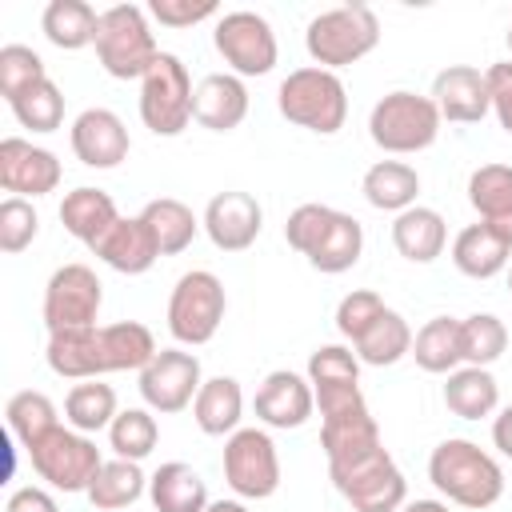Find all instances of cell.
<instances>
[{"label": "cell", "mask_w": 512, "mask_h": 512, "mask_svg": "<svg viewBox=\"0 0 512 512\" xmlns=\"http://www.w3.org/2000/svg\"><path fill=\"white\" fill-rule=\"evenodd\" d=\"M140 216H144V224L152 228L160 256H176V252H184V248L196 240V232L204 228V224L192 216V208H188L184 200H176V196L148 200Z\"/></svg>", "instance_id": "34"}, {"label": "cell", "mask_w": 512, "mask_h": 512, "mask_svg": "<svg viewBox=\"0 0 512 512\" xmlns=\"http://www.w3.org/2000/svg\"><path fill=\"white\" fill-rule=\"evenodd\" d=\"M440 108L432 104V96L396 88L388 96H380L368 112V136L376 148L392 152V156H408V152H424L436 144L440 136Z\"/></svg>", "instance_id": "7"}, {"label": "cell", "mask_w": 512, "mask_h": 512, "mask_svg": "<svg viewBox=\"0 0 512 512\" xmlns=\"http://www.w3.org/2000/svg\"><path fill=\"white\" fill-rule=\"evenodd\" d=\"M96 60L112 80H144V72L156 64L160 48L148 28V16L140 4H112L100 12L96 24Z\"/></svg>", "instance_id": "6"}, {"label": "cell", "mask_w": 512, "mask_h": 512, "mask_svg": "<svg viewBox=\"0 0 512 512\" xmlns=\"http://www.w3.org/2000/svg\"><path fill=\"white\" fill-rule=\"evenodd\" d=\"M204 232L220 252H244L264 228V208L252 192H216L204 208Z\"/></svg>", "instance_id": "18"}, {"label": "cell", "mask_w": 512, "mask_h": 512, "mask_svg": "<svg viewBox=\"0 0 512 512\" xmlns=\"http://www.w3.org/2000/svg\"><path fill=\"white\" fill-rule=\"evenodd\" d=\"M96 24H100V12L84 0H52L40 16L48 44H56L60 52H80L96 44Z\"/></svg>", "instance_id": "31"}, {"label": "cell", "mask_w": 512, "mask_h": 512, "mask_svg": "<svg viewBox=\"0 0 512 512\" xmlns=\"http://www.w3.org/2000/svg\"><path fill=\"white\" fill-rule=\"evenodd\" d=\"M144 488H148V476L140 472V464L116 456V460H104V468L96 472V480L84 496L96 512H124L144 496Z\"/></svg>", "instance_id": "33"}, {"label": "cell", "mask_w": 512, "mask_h": 512, "mask_svg": "<svg viewBox=\"0 0 512 512\" xmlns=\"http://www.w3.org/2000/svg\"><path fill=\"white\" fill-rule=\"evenodd\" d=\"M4 420H8V432L20 440V448L28 452L32 444H40L60 420H56V404L36 392V388H24V392H12L8 404H4Z\"/></svg>", "instance_id": "37"}, {"label": "cell", "mask_w": 512, "mask_h": 512, "mask_svg": "<svg viewBox=\"0 0 512 512\" xmlns=\"http://www.w3.org/2000/svg\"><path fill=\"white\" fill-rule=\"evenodd\" d=\"M204 512H248V504L244 500H212Z\"/></svg>", "instance_id": "50"}, {"label": "cell", "mask_w": 512, "mask_h": 512, "mask_svg": "<svg viewBox=\"0 0 512 512\" xmlns=\"http://www.w3.org/2000/svg\"><path fill=\"white\" fill-rule=\"evenodd\" d=\"M444 404L452 416L460 420H484L496 412L500 404V384L488 368H472V364H460L456 372H448L444 380Z\"/></svg>", "instance_id": "30"}, {"label": "cell", "mask_w": 512, "mask_h": 512, "mask_svg": "<svg viewBox=\"0 0 512 512\" xmlns=\"http://www.w3.org/2000/svg\"><path fill=\"white\" fill-rule=\"evenodd\" d=\"M212 44L224 56V64L232 68V76H240V80L244 76H268L276 68V56H280L272 24L260 12H248V8L216 16Z\"/></svg>", "instance_id": "12"}, {"label": "cell", "mask_w": 512, "mask_h": 512, "mask_svg": "<svg viewBox=\"0 0 512 512\" xmlns=\"http://www.w3.org/2000/svg\"><path fill=\"white\" fill-rule=\"evenodd\" d=\"M428 480L436 484V492L448 504H460L472 512L492 508L504 496V468L496 464V456H488L480 444H472L464 436H448L432 448Z\"/></svg>", "instance_id": "3"}, {"label": "cell", "mask_w": 512, "mask_h": 512, "mask_svg": "<svg viewBox=\"0 0 512 512\" xmlns=\"http://www.w3.org/2000/svg\"><path fill=\"white\" fill-rule=\"evenodd\" d=\"M8 108L20 120V128H32V132H56L64 124V92L52 80L32 84L16 100H8Z\"/></svg>", "instance_id": "41"}, {"label": "cell", "mask_w": 512, "mask_h": 512, "mask_svg": "<svg viewBox=\"0 0 512 512\" xmlns=\"http://www.w3.org/2000/svg\"><path fill=\"white\" fill-rule=\"evenodd\" d=\"M428 96L440 108V120H448V124H480L492 112L488 76L472 64H448L444 72H436Z\"/></svg>", "instance_id": "20"}, {"label": "cell", "mask_w": 512, "mask_h": 512, "mask_svg": "<svg viewBox=\"0 0 512 512\" xmlns=\"http://www.w3.org/2000/svg\"><path fill=\"white\" fill-rule=\"evenodd\" d=\"M104 304V284L88 264H60L44 284V328L72 332L92 328Z\"/></svg>", "instance_id": "13"}, {"label": "cell", "mask_w": 512, "mask_h": 512, "mask_svg": "<svg viewBox=\"0 0 512 512\" xmlns=\"http://www.w3.org/2000/svg\"><path fill=\"white\" fill-rule=\"evenodd\" d=\"M336 492L352 504V512H400L408 504V484L388 448H376L360 460L328 468Z\"/></svg>", "instance_id": "11"}, {"label": "cell", "mask_w": 512, "mask_h": 512, "mask_svg": "<svg viewBox=\"0 0 512 512\" xmlns=\"http://www.w3.org/2000/svg\"><path fill=\"white\" fill-rule=\"evenodd\" d=\"M224 312H228V296L220 276L208 268H192L176 280L168 296V332L176 344L200 348L216 336V328L224 324Z\"/></svg>", "instance_id": "8"}, {"label": "cell", "mask_w": 512, "mask_h": 512, "mask_svg": "<svg viewBox=\"0 0 512 512\" xmlns=\"http://www.w3.org/2000/svg\"><path fill=\"white\" fill-rule=\"evenodd\" d=\"M276 108L288 124L308 128L316 136H332L348 120V88L336 72L308 64V68H296L280 80Z\"/></svg>", "instance_id": "4"}, {"label": "cell", "mask_w": 512, "mask_h": 512, "mask_svg": "<svg viewBox=\"0 0 512 512\" xmlns=\"http://www.w3.org/2000/svg\"><path fill=\"white\" fill-rule=\"evenodd\" d=\"M92 256H100L112 272L140 276V272H148V268L160 260V248H156V236H152V228L144 224V216H120V220L92 244Z\"/></svg>", "instance_id": "21"}, {"label": "cell", "mask_w": 512, "mask_h": 512, "mask_svg": "<svg viewBox=\"0 0 512 512\" xmlns=\"http://www.w3.org/2000/svg\"><path fill=\"white\" fill-rule=\"evenodd\" d=\"M244 416V392L236 376H212L192 400V420L204 436H232Z\"/></svg>", "instance_id": "28"}, {"label": "cell", "mask_w": 512, "mask_h": 512, "mask_svg": "<svg viewBox=\"0 0 512 512\" xmlns=\"http://www.w3.org/2000/svg\"><path fill=\"white\" fill-rule=\"evenodd\" d=\"M148 12L164 24V28H192L208 16H216V0H152Z\"/></svg>", "instance_id": "45"}, {"label": "cell", "mask_w": 512, "mask_h": 512, "mask_svg": "<svg viewBox=\"0 0 512 512\" xmlns=\"http://www.w3.org/2000/svg\"><path fill=\"white\" fill-rule=\"evenodd\" d=\"M60 160L56 152L32 144V140H20V136H8L0 140V184L4 192L12 196H48L60 188Z\"/></svg>", "instance_id": "16"}, {"label": "cell", "mask_w": 512, "mask_h": 512, "mask_svg": "<svg viewBox=\"0 0 512 512\" xmlns=\"http://www.w3.org/2000/svg\"><path fill=\"white\" fill-rule=\"evenodd\" d=\"M116 412H120L116 408V388L100 384V380H80L64 396V420H68V428H76L84 436L108 428L116 420Z\"/></svg>", "instance_id": "36"}, {"label": "cell", "mask_w": 512, "mask_h": 512, "mask_svg": "<svg viewBox=\"0 0 512 512\" xmlns=\"http://www.w3.org/2000/svg\"><path fill=\"white\" fill-rule=\"evenodd\" d=\"M412 356L424 372L432 376H448L464 364V348H460V320L456 316H432L428 324H420V332L412 336Z\"/></svg>", "instance_id": "32"}, {"label": "cell", "mask_w": 512, "mask_h": 512, "mask_svg": "<svg viewBox=\"0 0 512 512\" xmlns=\"http://www.w3.org/2000/svg\"><path fill=\"white\" fill-rule=\"evenodd\" d=\"M288 248H296L316 272L340 276L348 272L364 252V228L356 216L328 208V204H300L292 208L284 224Z\"/></svg>", "instance_id": "2"}, {"label": "cell", "mask_w": 512, "mask_h": 512, "mask_svg": "<svg viewBox=\"0 0 512 512\" xmlns=\"http://www.w3.org/2000/svg\"><path fill=\"white\" fill-rule=\"evenodd\" d=\"M400 512H452L448 500H408Z\"/></svg>", "instance_id": "49"}, {"label": "cell", "mask_w": 512, "mask_h": 512, "mask_svg": "<svg viewBox=\"0 0 512 512\" xmlns=\"http://www.w3.org/2000/svg\"><path fill=\"white\" fill-rule=\"evenodd\" d=\"M352 348H356V360H360V364L388 368V364L412 356V328H408V320H404L396 308H384V316H380Z\"/></svg>", "instance_id": "35"}, {"label": "cell", "mask_w": 512, "mask_h": 512, "mask_svg": "<svg viewBox=\"0 0 512 512\" xmlns=\"http://www.w3.org/2000/svg\"><path fill=\"white\" fill-rule=\"evenodd\" d=\"M460 348H464V364L472 368H488L504 356L508 348V328L500 316L492 312H472L460 320Z\"/></svg>", "instance_id": "38"}, {"label": "cell", "mask_w": 512, "mask_h": 512, "mask_svg": "<svg viewBox=\"0 0 512 512\" xmlns=\"http://www.w3.org/2000/svg\"><path fill=\"white\" fill-rule=\"evenodd\" d=\"M72 152L84 168H120L128 160V128L124 120L112 112V108H84L76 120H72Z\"/></svg>", "instance_id": "17"}, {"label": "cell", "mask_w": 512, "mask_h": 512, "mask_svg": "<svg viewBox=\"0 0 512 512\" xmlns=\"http://www.w3.org/2000/svg\"><path fill=\"white\" fill-rule=\"evenodd\" d=\"M508 48H512V28H508Z\"/></svg>", "instance_id": "52"}, {"label": "cell", "mask_w": 512, "mask_h": 512, "mask_svg": "<svg viewBox=\"0 0 512 512\" xmlns=\"http://www.w3.org/2000/svg\"><path fill=\"white\" fill-rule=\"evenodd\" d=\"M248 116V88L232 72H208L192 96V120L208 132H232Z\"/></svg>", "instance_id": "22"}, {"label": "cell", "mask_w": 512, "mask_h": 512, "mask_svg": "<svg viewBox=\"0 0 512 512\" xmlns=\"http://www.w3.org/2000/svg\"><path fill=\"white\" fill-rule=\"evenodd\" d=\"M360 192H364V200H368L372 208L400 216V212H408V208L416 204V196H420V176H416V168L404 164V160H376V164L364 172Z\"/></svg>", "instance_id": "29"}, {"label": "cell", "mask_w": 512, "mask_h": 512, "mask_svg": "<svg viewBox=\"0 0 512 512\" xmlns=\"http://www.w3.org/2000/svg\"><path fill=\"white\" fill-rule=\"evenodd\" d=\"M380 44V20L368 4H336L308 20L304 48L316 68H348Z\"/></svg>", "instance_id": "5"}, {"label": "cell", "mask_w": 512, "mask_h": 512, "mask_svg": "<svg viewBox=\"0 0 512 512\" xmlns=\"http://www.w3.org/2000/svg\"><path fill=\"white\" fill-rule=\"evenodd\" d=\"M392 244L404 260L412 264H432L444 244H448V224L436 208H424V204H412L408 212H400L392 220Z\"/></svg>", "instance_id": "26"}, {"label": "cell", "mask_w": 512, "mask_h": 512, "mask_svg": "<svg viewBox=\"0 0 512 512\" xmlns=\"http://www.w3.org/2000/svg\"><path fill=\"white\" fill-rule=\"evenodd\" d=\"M204 376H200V356L196 352H184V348H160L148 368L140 372V396L152 412H184L196 392H200Z\"/></svg>", "instance_id": "15"}, {"label": "cell", "mask_w": 512, "mask_h": 512, "mask_svg": "<svg viewBox=\"0 0 512 512\" xmlns=\"http://www.w3.org/2000/svg\"><path fill=\"white\" fill-rule=\"evenodd\" d=\"M468 204L476 208L480 224H488L512 244V168L508 164H480L468 176Z\"/></svg>", "instance_id": "23"}, {"label": "cell", "mask_w": 512, "mask_h": 512, "mask_svg": "<svg viewBox=\"0 0 512 512\" xmlns=\"http://www.w3.org/2000/svg\"><path fill=\"white\" fill-rule=\"evenodd\" d=\"M36 232H40L36 208H32L24 196H8V200L0 204V252H8V256L24 252V248L36 240Z\"/></svg>", "instance_id": "44"}, {"label": "cell", "mask_w": 512, "mask_h": 512, "mask_svg": "<svg viewBox=\"0 0 512 512\" xmlns=\"http://www.w3.org/2000/svg\"><path fill=\"white\" fill-rule=\"evenodd\" d=\"M4 512H60L56 508V500H52V492H44V488H16L12 496H8V504H4Z\"/></svg>", "instance_id": "47"}, {"label": "cell", "mask_w": 512, "mask_h": 512, "mask_svg": "<svg viewBox=\"0 0 512 512\" xmlns=\"http://www.w3.org/2000/svg\"><path fill=\"white\" fill-rule=\"evenodd\" d=\"M156 352V336L140 320H116L52 332L44 360L64 380H100L108 372H144Z\"/></svg>", "instance_id": "1"}, {"label": "cell", "mask_w": 512, "mask_h": 512, "mask_svg": "<svg viewBox=\"0 0 512 512\" xmlns=\"http://www.w3.org/2000/svg\"><path fill=\"white\" fill-rule=\"evenodd\" d=\"M28 460H32V472L56 492H88L96 472L104 468L96 440L64 424H56L40 444H32Z\"/></svg>", "instance_id": "10"}, {"label": "cell", "mask_w": 512, "mask_h": 512, "mask_svg": "<svg viewBox=\"0 0 512 512\" xmlns=\"http://www.w3.org/2000/svg\"><path fill=\"white\" fill-rule=\"evenodd\" d=\"M508 292H512V268H508Z\"/></svg>", "instance_id": "51"}, {"label": "cell", "mask_w": 512, "mask_h": 512, "mask_svg": "<svg viewBox=\"0 0 512 512\" xmlns=\"http://www.w3.org/2000/svg\"><path fill=\"white\" fill-rule=\"evenodd\" d=\"M40 80H48L40 52H32L28 44H4L0 48V96L4 100H16L20 92H28Z\"/></svg>", "instance_id": "42"}, {"label": "cell", "mask_w": 512, "mask_h": 512, "mask_svg": "<svg viewBox=\"0 0 512 512\" xmlns=\"http://www.w3.org/2000/svg\"><path fill=\"white\" fill-rule=\"evenodd\" d=\"M148 500L156 512H204L212 504L204 476L184 460H168L148 476Z\"/></svg>", "instance_id": "24"}, {"label": "cell", "mask_w": 512, "mask_h": 512, "mask_svg": "<svg viewBox=\"0 0 512 512\" xmlns=\"http://www.w3.org/2000/svg\"><path fill=\"white\" fill-rule=\"evenodd\" d=\"M156 440H160V428H156L152 408H124L108 424V444H112V452L120 460H136L140 464L144 456H152Z\"/></svg>", "instance_id": "39"}, {"label": "cell", "mask_w": 512, "mask_h": 512, "mask_svg": "<svg viewBox=\"0 0 512 512\" xmlns=\"http://www.w3.org/2000/svg\"><path fill=\"white\" fill-rule=\"evenodd\" d=\"M192 76L180 56L160 52L140 80V120L152 136H180L192 124Z\"/></svg>", "instance_id": "9"}, {"label": "cell", "mask_w": 512, "mask_h": 512, "mask_svg": "<svg viewBox=\"0 0 512 512\" xmlns=\"http://www.w3.org/2000/svg\"><path fill=\"white\" fill-rule=\"evenodd\" d=\"M508 252H512V244L500 232H492L488 224H480V220L468 224V228H460L456 240H452V264L468 280H492V276H500L508 268Z\"/></svg>", "instance_id": "27"}, {"label": "cell", "mask_w": 512, "mask_h": 512, "mask_svg": "<svg viewBox=\"0 0 512 512\" xmlns=\"http://www.w3.org/2000/svg\"><path fill=\"white\" fill-rule=\"evenodd\" d=\"M488 100H492V112L500 120V128L512 136V60H500V64H488Z\"/></svg>", "instance_id": "46"}, {"label": "cell", "mask_w": 512, "mask_h": 512, "mask_svg": "<svg viewBox=\"0 0 512 512\" xmlns=\"http://www.w3.org/2000/svg\"><path fill=\"white\" fill-rule=\"evenodd\" d=\"M256 420H264L268 428H300L308 424V416L316 412V392L308 384V376L300 372H288V368H276L260 380L256 388Z\"/></svg>", "instance_id": "19"}, {"label": "cell", "mask_w": 512, "mask_h": 512, "mask_svg": "<svg viewBox=\"0 0 512 512\" xmlns=\"http://www.w3.org/2000/svg\"><path fill=\"white\" fill-rule=\"evenodd\" d=\"M116 220H120L116 200H112L104 188L80 184V188L64 192V200H60V224H64V232L76 236V240L88 244V248H92Z\"/></svg>", "instance_id": "25"}, {"label": "cell", "mask_w": 512, "mask_h": 512, "mask_svg": "<svg viewBox=\"0 0 512 512\" xmlns=\"http://www.w3.org/2000/svg\"><path fill=\"white\" fill-rule=\"evenodd\" d=\"M224 480L240 500H268L280 488V456L264 428H236L224 440Z\"/></svg>", "instance_id": "14"}, {"label": "cell", "mask_w": 512, "mask_h": 512, "mask_svg": "<svg viewBox=\"0 0 512 512\" xmlns=\"http://www.w3.org/2000/svg\"><path fill=\"white\" fill-rule=\"evenodd\" d=\"M384 296L380 292H372V288H352L340 304H336V332L344 336V340H360L380 316H384Z\"/></svg>", "instance_id": "43"}, {"label": "cell", "mask_w": 512, "mask_h": 512, "mask_svg": "<svg viewBox=\"0 0 512 512\" xmlns=\"http://www.w3.org/2000/svg\"><path fill=\"white\" fill-rule=\"evenodd\" d=\"M492 444L500 448V456H508V460H512V404H508V408H500V416L492 420Z\"/></svg>", "instance_id": "48"}, {"label": "cell", "mask_w": 512, "mask_h": 512, "mask_svg": "<svg viewBox=\"0 0 512 512\" xmlns=\"http://www.w3.org/2000/svg\"><path fill=\"white\" fill-rule=\"evenodd\" d=\"M308 384L312 392H340V388H360V360L344 344H320L308 356Z\"/></svg>", "instance_id": "40"}]
</instances>
